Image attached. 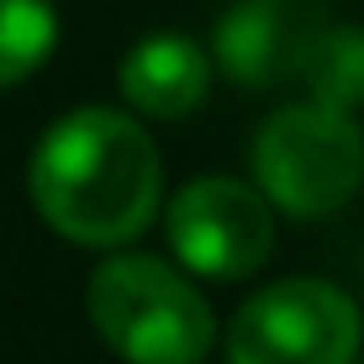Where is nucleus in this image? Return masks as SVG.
<instances>
[{
    "instance_id": "f257e3e1",
    "label": "nucleus",
    "mask_w": 364,
    "mask_h": 364,
    "mask_svg": "<svg viewBox=\"0 0 364 364\" xmlns=\"http://www.w3.org/2000/svg\"><path fill=\"white\" fill-rule=\"evenodd\" d=\"M159 148L127 111L80 106L32 148L27 196L58 237L85 248L127 243L159 211Z\"/></svg>"
},
{
    "instance_id": "f03ea898",
    "label": "nucleus",
    "mask_w": 364,
    "mask_h": 364,
    "mask_svg": "<svg viewBox=\"0 0 364 364\" xmlns=\"http://www.w3.org/2000/svg\"><path fill=\"white\" fill-rule=\"evenodd\" d=\"M100 343L127 364H200L217 343L206 296L169 259L117 254L95 264L85 291Z\"/></svg>"
},
{
    "instance_id": "7ed1b4c3",
    "label": "nucleus",
    "mask_w": 364,
    "mask_h": 364,
    "mask_svg": "<svg viewBox=\"0 0 364 364\" xmlns=\"http://www.w3.org/2000/svg\"><path fill=\"white\" fill-rule=\"evenodd\" d=\"M254 174L280 211L301 222L333 217L364 185V137L338 106H280L254 137Z\"/></svg>"
},
{
    "instance_id": "20e7f679",
    "label": "nucleus",
    "mask_w": 364,
    "mask_h": 364,
    "mask_svg": "<svg viewBox=\"0 0 364 364\" xmlns=\"http://www.w3.org/2000/svg\"><path fill=\"white\" fill-rule=\"evenodd\" d=\"M364 317L333 280H274L248 296L228 333V364H354Z\"/></svg>"
},
{
    "instance_id": "39448f33",
    "label": "nucleus",
    "mask_w": 364,
    "mask_h": 364,
    "mask_svg": "<svg viewBox=\"0 0 364 364\" xmlns=\"http://www.w3.org/2000/svg\"><path fill=\"white\" fill-rule=\"evenodd\" d=\"M169 243L206 280H248L274 254V200L264 185L200 174L169 200Z\"/></svg>"
},
{
    "instance_id": "423d86ee",
    "label": "nucleus",
    "mask_w": 364,
    "mask_h": 364,
    "mask_svg": "<svg viewBox=\"0 0 364 364\" xmlns=\"http://www.w3.org/2000/svg\"><path fill=\"white\" fill-rule=\"evenodd\" d=\"M117 85H122V95H127L132 111L159 117V122H180V117H191L211 90V58L200 53L191 37L159 32V37H143V43L122 58Z\"/></svg>"
},
{
    "instance_id": "0eeeda50",
    "label": "nucleus",
    "mask_w": 364,
    "mask_h": 364,
    "mask_svg": "<svg viewBox=\"0 0 364 364\" xmlns=\"http://www.w3.org/2000/svg\"><path fill=\"white\" fill-rule=\"evenodd\" d=\"M211 48H217L222 74H232L248 90L280 80L296 58H306V48L296 43V21L285 0H237V6H228Z\"/></svg>"
},
{
    "instance_id": "6e6552de",
    "label": "nucleus",
    "mask_w": 364,
    "mask_h": 364,
    "mask_svg": "<svg viewBox=\"0 0 364 364\" xmlns=\"http://www.w3.org/2000/svg\"><path fill=\"white\" fill-rule=\"evenodd\" d=\"M301 74H306L311 100H322V106H338V111L364 106V32L359 27L322 32L317 43H306Z\"/></svg>"
},
{
    "instance_id": "1a4fd4ad",
    "label": "nucleus",
    "mask_w": 364,
    "mask_h": 364,
    "mask_svg": "<svg viewBox=\"0 0 364 364\" xmlns=\"http://www.w3.org/2000/svg\"><path fill=\"white\" fill-rule=\"evenodd\" d=\"M53 43H58L53 0H0V90L43 69Z\"/></svg>"
}]
</instances>
